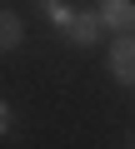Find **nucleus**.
I'll return each instance as SVG.
<instances>
[{
  "mask_svg": "<svg viewBox=\"0 0 135 149\" xmlns=\"http://www.w3.org/2000/svg\"><path fill=\"white\" fill-rule=\"evenodd\" d=\"M100 20H105L110 30L130 35V30H135V0H100Z\"/></svg>",
  "mask_w": 135,
  "mask_h": 149,
  "instance_id": "nucleus-3",
  "label": "nucleus"
},
{
  "mask_svg": "<svg viewBox=\"0 0 135 149\" xmlns=\"http://www.w3.org/2000/svg\"><path fill=\"white\" fill-rule=\"evenodd\" d=\"M20 40H25V25H20L15 10H5V15H0V50H15Z\"/></svg>",
  "mask_w": 135,
  "mask_h": 149,
  "instance_id": "nucleus-4",
  "label": "nucleus"
},
{
  "mask_svg": "<svg viewBox=\"0 0 135 149\" xmlns=\"http://www.w3.org/2000/svg\"><path fill=\"white\" fill-rule=\"evenodd\" d=\"M110 74L120 85H135V35H120V40H110Z\"/></svg>",
  "mask_w": 135,
  "mask_h": 149,
  "instance_id": "nucleus-2",
  "label": "nucleus"
},
{
  "mask_svg": "<svg viewBox=\"0 0 135 149\" xmlns=\"http://www.w3.org/2000/svg\"><path fill=\"white\" fill-rule=\"evenodd\" d=\"M100 30H105V20H100V10H75L70 20H65V40H70V45H95L100 40Z\"/></svg>",
  "mask_w": 135,
  "mask_h": 149,
  "instance_id": "nucleus-1",
  "label": "nucleus"
}]
</instances>
